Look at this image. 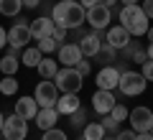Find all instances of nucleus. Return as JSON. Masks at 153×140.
Masks as SVG:
<instances>
[{"label": "nucleus", "instance_id": "412c9836", "mask_svg": "<svg viewBox=\"0 0 153 140\" xmlns=\"http://www.w3.org/2000/svg\"><path fill=\"white\" fill-rule=\"evenodd\" d=\"M102 138H105L102 122H87L82 127V140H102Z\"/></svg>", "mask_w": 153, "mask_h": 140}, {"label": "nucleus", "instance_id": "f3484780", "mask_svg": "<svg viewBox=\"0 0 153 140\" xmlns=\"http://www.w3.org/2000/svg\"><path fill=\"white\" fill-rule=\"evenodd\" d=\"M28 26H31V36L36 38H46V36H51V31H54V18H36V21L33 23H28Z\"/></svg>", "mask_w": 153, "mask_h": 140}, {"label": "nucleus", "instance_id": "ea45409f", "mask_svg": "<svg viewBox=\"0 0 153 140\" xmlns=\"http://www.w3.org/2000/svg\"><path fill=\"white\" fill-rule=\"evenodd\" d=\"M41 5V0H23V8H36Z\"/></svg>", "mask_w": 153, "mask_h": 140}, {"label": "nucleus", "instance_id": "a211bd4d", "mask_svg": "<svg viewBox=\"0 0 153 140\" xmlns=\"http://www.w3.org/2000/svg\"><path fill=\"white\" fill-rule=\"evenodd\" d=\"M79 107H82V104H79V97H76V94H69V92H64V94L56 99L59 115H71V112H76Z\"/></svg>", "mask_w": 153, "mask_h": 140}, {"label": "nucleus", "instance_id": "aec40b11", "mask_svg": "<svg viewBox=\"0 0 153 140\" xmlns=\"http://www.w3.org/2000/svg\"><path fill=\"white\" fill-rule=\"evenodd\" d=\"M18 66H21V56H13V54H5L0 59V71L5 76H16Z\"/></svg>", "mask_w": 153, "mask_h": 140}, {"label": "nucleus", "instance_id": "2f4dec72", "mask_svg": "<svg viewBox=\"0 0 153 140\" xmlns=\"http://www.w3.org/2000/svg\"><path fill=\"white\" fill-rule=\"evenodd\" d=\"M140 66H143V69H140V74L146 76V81H153V61L148 59L146 64H140Z\"/></svg>", "mask_w": 153, "mask_h": 140}, {"label": "nucleus", "instance_id": "cd10ccee", "mask_svg": "<svg viewBox=\"0 0 153 140\" xmlns=\"http://www.w3.org/2000/svg\"><path fill=\"white\" fill-rule=\"evenodd\" d=\"M41 140H66V133L59 127H51V130H44V138Z\"/></svg>", "mask_w": 153, "mask_h": 140}, {"label": "nucleus", "instance_id": "c85d7f7f", "mask_svg": "<svg viewBox=\"0 0 153 140\" xmlns=\"http://www.w3.org/2000/svg\"><path fill=\"white\" fill-rule=\"evenodd\" d=\"M100 122H102L105 133H115V130H117V120H115L112 115H102V120H100Z\"/></svg>", "mask_w": 153, "mask_h": 140}, {"label": "nucleus", "instance_id": "7ed1b4c3", "mask_svg": "<svg viewBox=\"0 0 153 140\" xmlns=\"http://www.w3.org/2000/svg\"><path fill=\"white\" fill-rule=\"evenodd\" d=\"M82 79H84V76L79 74V71L74 69V66H64V69H59V71H56L54 84H56V89H59V92L79 94V89H82V84H84Z\"/></svg>", "mask_w": 153, "mask_h": 140}, {"label": "nucleus", "instance_id": "de8ad7c7", "mask_svg": "<svg viewBox=\"0 0 153 140\" xmlns=\"http://www.w3.org/2000/svg\"><path fill=\"white\" fill-rule=\"evenodd\" d=\"M102 140H117V138H102Z\"/></svg>", "mask_w": 153, "mask_h": 140}, {"label": "nucleus", "instance_id": "f257e3e1", "mask_svg": "<svg viewBox=\"0 0 153 140\" xmlns=\"http://www.w3.org/2000/svg\"><path fill=\"white\" fill-rule=\"evenodd\" d=\"M54 23L61 28H66V31H71V28H79L84 21H87V10L82 8V3L79 0H59L54 5Z\"/></svg>", "mask_w": 153, "mask_h": 140}, {"label": "nucleus", "instance_id": "473e14b6", "mask_svg": "<svg viewBox=\"0 0 153 140\" xmlns=\"http://www.w3.org/2000/svg\"><path fill=\"white\" fill-rule=\"evenodd\" d=\"M51 36H54L56 38V41H64V38H66V28H61V26H56V23H54V31H51Z\"/></svg>", "mask_w": 153, "mask_h": 140}, {"label": "nucleus", "instance_id": "39448f33", "mask_svg": "<svg viewBox=\"0 0 153 140\" xmlns=\"http://www.w3.org/2000/svg\"><path fill=\"white\" fill-rule=\"evenodd\" d=\"M26 135H28V120H23L16 112L5 117V122H3V138L5 140H26Z\"/></svg>", "mask_w": 153, "mask_h": 140}, {"label": "nucleus", "instance_id": "7c9ffc66", "mask_svg": "<svg viewBox=\"0 0 153 140\" xmlns=\"http://www.w3.org/2000/svg\"><path fill=\"white\" fill-rule=\"evenodd\" d=\"M135 51H138V43H135V41H130L125 49H120V54H123V59L128 61V59H133V54H135Z\"/></svg>", "mask_w": 153, "mask_h": 140}, {"label": "nucleus", "instance_id": "4c0bfd02", "mask_svg": "<svg viewBox=\"0 0 153 140\" xmlns=\"http://www.w3.org/2000/svg\"><path fill=\"white\" fill-rule=\"evenodd\" d=\"M79 3H82V8H84V10H89V8L100 5V0H79Z\"/></svg>", "mask_w": 153, "mask_h": 140}, {"label": "nucleus", "instance_id": "bb28decb", "mask_svg": "<svg viewBox=\"0 0 153 140\" xmlns=\"http://www.w3.org/2000/svg\"><path fill=\"white\" fill-rule=\"evenodd\" d=\"M69 125H71V127H84V125H87V112H84V110L82 107H79V110H76V112H71L69 115Z\"/></svg>", "mask_w": 153, "mask_h": 140}, {"label": "nucleus", "instance_id": "c9c22d12", "mask_svg": "<svg viewBox=\"0 0 153 140\" xmlns=\"http://www.w3.org/2000/svg\"><path fill=\"white\" fill-rule=\"evenodd\" d=\"M143 13L148 16V21H153V0H143Z\"/></svg>", "mask_w": 153, "mask_h": 140}, {"label": "nucleus", "instance_id": "4468645a", "mask_svg": "<svg viewBox=\"0 0 153 140\" xmlns=\"http://www.w3.org/2000/svg\"><path fill=\"white\" fill-rule=\"evenodd\" d=\"M38 102H36V97H21L16 102V115H21L23 120H36V115H38Z\"/></svg>", "mask_w": 153, "mask_h": 140}, {"label": "nucleus", "instance_id": "49530a36", "mask_svg": "<svg viewBox=\"0 0 153 140\" xmlns=\"http://www.w3.org/2000/svg\"><path fill=\"white\" fill-rule=\"evenodd\" d=\"M3 122H5V117H3V112H0V133H3Z\"/></svg>", "mask_w": 153, "mask_h": 140}, {"label": "nucleus", "instance_id": "5701e85b", "mask_svg": "<svg viewBox=\"0 0 153 140\" xmlns=\"http://www.w3.org/2000/svg\"><path fill=\"white\" fill-rule=\"evenodd\" d=\"M23 10V0H0V13L8 18H16Z\"/></svg>", "mask_w": 153, "mask_h": 140}, {"label": "nucleus", "instance_id": "ddd939ff", "mask_svg": "<svg viewBox=\"0 0 153 140\" xmlns=\"http://www.w3.org/2000/svg\"><path fill=\"white\" fill-rule=\"evenodd\" d=\"M100 46H102L100 31L84 33V36H82V41H79V49H82V54H84V56H89V59H94V54L100 51Z\"/></svg>", "mask_w": 153, "mask_h": 140}, {"label": "nucleus", "instance_id": "f03ea898", "mask_svg": "<svg viewBox=\"0 0 153 140\" xmlns=\"http://www.w3.org/2000/svg\"><path fill=\"white\" fill-rule=\"evenodd\" d=\"M120 26L125 28L130 36H146L148 33V16L143 13V8L138 5H123V10H120Z\"/></svg>", "mask_w": 153, "mask_h": 140}, {"label": "nucleus", "instance_id": "b1692460", "mask_svg": "<svg viewBox=\"0 0 153 140\" xmlns=\"http://www.w3.org/2000/svg\"><path fill=\"white\" fill-rule=\"evenodd\" d=\"M41 59H44V54L38 51V46L36 49H23V54H21V64H26V66H38Z\"/></svg>", "mask_w": 153, "mask_h": 140}, {"label": "nucleus", "instance_id": "6e6552de", "mask_svg": "<svg viewBox=\"0 0 153 140\" xmlns=\"http://www.w3.org/2000/svg\"><path fill=\"white\" fill-rule=\"evenodd\" d=\"M110 21H112V13H110V8L102 5V3L87 10V23L94 28V31H105V28L110 26Z\"/></svg>", "mask_w": 153, "mask_h": 140}, {"label": "nucleus", "instance_id": "6ab92c4d", "mask_svg": "<svg viewBox=\"0 0 153 140\" xmlns=\"http://www.w3.org/2000/svg\"><path fill=\"white\" fill-rule=\"evenodd\" d=\"M94 59H97L100 64H105V66H112V61H117V49H112L107 41H102V46H100V51L94 54Z\"/></svg>", "mask_w": 153, "mask_h": 140}, {"label": "nucleus", "instance_id": "c03bdc74", "mask_svg": "<svg viewBox=\"0 0 153 140\" xmlns=\"http://www.w3.org/2000/svg\"><path fill=\"white\" fill-rule=\"evenodd\" d=\"M120 3H123V5H135L138 0H120Z\"/></svg>", "mask_w": 153, "mask_h": 140}, {"label": "nucleus", "instance_id": "58836bf2", "mask_svg": "<svg viewBox=\"0 0 153 140\" xmlns=\"http://www.w3.org/2000/svg\"><path fill=\"white\" fill-rule=\"evenodd\" d=\"M5 43H8V31H5L3 26H0V49H3Z\"/></svg>", "mask_w": 153, "mask_h": 140}, {"label": "nucleus", "instance_id": "9d476101", "mask_svg": "<svg viewBox=\"0 0 153 140\" xmlns=\"http://www.w3.org/2000/svg\"><path fill=\"white\" fill-rule=\"evenodd\" d=\"M82 59H84V54H82V49H79V43H61L59 46V64L76 66Z\"/></svg>", "mask_w": 153, "mask_h": 140}, {"label": "nucleus", "instance_id": "dca6fc26", "mask_svg": "<svg viewBox=\"0 0 153 140\" xmlns=\"http://www.w3.org/2000/svg\"><path fill=\"white\" fill-rule=\"evenodd\" d=\"M56 122H59V110L56 107H41L36 115V125L41 130H51L56 127Z\"/></svg>", "mask_w": 153, "mask_h": 140}, {"label": "nucleus", "instance_id": "2eb2a0df", "mask_svg": "<svg viewBox=\"0 0 153 140\" xmlns=\"http://www.w3.org/2000/svg\"><path fill=\"white\" fill-rule=\"evenodd\" d=\"M105 41H107L112 49L120 51V49H125L128 43H130V33H128L123 26H115V28H107V38H105Z\"/></svg>", "mask_w": 153, "mask_h": 140}, {"label": "nucleus", "instance_id": "20e7f679", "mask_svg": "<svg viewBox=\"0 0 153 140\" xmlns=\"http://www.w3.org/2000/svg\"><path fill=\"white\" fill-rule=\"evenodd\" d=\"M148 87L146 76L138 74V71H123L120 74V81H117V89L123 92V94H128V97H135V94H143Z\"/></svg>", "mask_w": 153, "mask_h": 140}, {"label": "nucleus", "instance_id": "393cba45", "mask_svg": "<svg viewBox=\"0 0 153 140\" xmlns=\"http://www.w3.org/2000/svg\"><path fill=\"white\" fill-rule=\"evenodd\" d=\"M38 51L41 54H51V51H56V46H59V41H56L54 36H46V38H38Z\"/></svg>", "mask_w": 153, "mask_h": 140}, {"label": "nucleus", "instance_id": "c756f323", "mask_svg": "<svg viewBox=\"0 0 153 140\" xmlns=\"http://www.w3.org/2000/svg\"><path fill=\"white\" fill-rule=\"evenodd\" d=\"M110 115H112V117L117 120V122H123V120H128V115H130V112H128V110L123 107V104H115V107L110 110Z\"/></svg>", "mask_w": 153, "mask_h": 140}, {"label": "nucleus", "instance_id": "a19ab883", "mask_svg": "<svg viewBox=\"0 0 153 140\" xmlns=\"http://www.w3.org/2000/svg\"><path fill=\"white\" fill-rule=\"evenodd\" d=\"M135 140H153V133H138Z\"/></svg>", "mask_w": 153, "mask_h": 140}, {"label": "nucleus", "instance_id": "4be33fe9", "mask_svg": "<svg viewBox=\"0 0 153 140\" xmlns=\"http://www.w3.org/2000/svg\"><path fill=\"white\" fill-rule=\"evenodd\" d=\"M36 69H38V74L44 76V79H54L56 71H59V61L56 59H41V64H38Z\"/></svg>", "mask_w": 153, "mask_h": 140}, {"label": "nucleus", "instance_id": "423d86ee", "mask_svg": "<svg viewBox=\"0 0 153 140\" xmlns=\"http://www.w3.org/2000/svg\"><path fill=\"white\" fill-rule=\"evenodd\" d=\"M36 102L38 107H56V99H59V89H56L54 81L44 79V81H38L36 84Z\"/></svg>", "mask_w": 153, "mask_h": 140}, {"label": "nucleus", "instance_id": "0eeeda50", "mask_svg": "<svg viewBox=\"0 0 153 140\" xmlns=\"http://www.w3.org/2000/svg\"><path fill=\"white\" fill-rule=\"evenodd\" d=\"M128 120H130V127L135 130V133H151V127H153V112H151L148 107H135V110H130Z\"/></svg>", "mask_w": 153, "mask_h": 140}, {"label": "nucleus", "instance_id": "79ce46f5", "mask_svg": "<svg viewBox=\"0 0 153 140\" xmlns=\"http://www.w3.org/2000/svg\"><path fill=\"white\" fill-rule=\"evenodd\" d=\"M102 5H107V8H112V5H117V0H100Z\"/></svg>", "mask_w": 153, "mask_h": 140}, {"label": "nucleus", "instance_id": "f704fd0d", "mask_svg": "<svg viewBox=\"0 0 153 140\" xmlns=\"http://www.w3.org/2000/svg\"><path fill=\"white\" fill-rule=\"evenodd\" d=\"M130 61H138V64H146V61H148V51L138 49L135 54H133V59H130Z\"/></svg>", "mask_w": 153, "mask_h": 140}, {"label": "nucleus", "instance_id": "a878e982", "mask_svg": "<svg viewBox=\"0 0 153 140\" xmlns=\"http://www.w3.org/2000/svg\"><path fill=\"white\" fill-rule=\"evenodd\" d=\"M0 92H3L5 97L16 94V92H18V81H16V76H5V79L0 81Z\"/></svg>", "mask_w": 153, "mask_h": 140}, {"label": "nucleus", "instance_id": "9b49d317", "mask_svg": "<svg viewBox=\"0 0 153 140\" xmlns=\"http://www.w3.org/2000/svg\"><path fill=\"white\" fill-rule=\"evenodd\" d=\"M31 26L28 23H16V26L8 31V43H10L13 49H23L28 41H31Z\"/></svg>", "mask_w": 153, "mask_h": 140}, {"label": "nucleus", "instance_id": "37998d69", "mask_svg": "<svg viewBox=\"0 0 153 140\" xmlns=\"http://www.w3.org/2000/svg\"><path fill=\"white\" fill-rule=\"evenodd\" d=\"M146 51H148V59H151V61H153V43H151V46H148V49H146Z\"/></svg>", "mask_w": 153, "mask_h": 140}, {"label": "nucleus", "instance_id": "72a5a7b5", "mask_svg": "<svg viewBox=\"0 0 153 140\" xmlns=\"http://www.w3.org/2000/svg\"><path fill=\"white\" fill-rule=\"evenodd\" d=\"M74 69L79 71V74H82V76H87L89 71H92V66H89V61H84V59H82V61H79V64L74 66Z\"/></svg>", "mask_w": 153, "mask_h": 140}, {"label": "nucleus", "instance_id": "09e8293b", "mask_svg": "<svg viewBox=\"0 0 153 140\" xmlns=\"http://www.w3.org/2000/svg\"><path fill=\"white\" fill-rule=\"evenodd\" d=\"M151 133H153V127H151Z\"/></svg>", "mask_w": 153, "mask_h": 140}, {"label": "nucleus", "instance_id": "e433bc0d", "mask_svg": "<svg viewBox=\"0 0 153 140\" xmlns=\"http://www.w3.org/2000/svg\"><path fill=\"white\" fill-rule=\"evenodd\" d=\"M135 135H138V133L130 127V130H123V133H117V140H135Z\"/></svg>", "mask_w": 153, "mask_h": 140}, {"label": "nucleus", "instance_id": "1a4fd4ad", "mask_svg": "<svg viewBox=\"0 0 153 140\" xmlns=\"http://www.w3.org/2000/svg\"><path fill=\"white\" fill-rule=\"evenodd\" d=\"M117 104V99H115V94L110 89H97L92 94V107L97 115H110V110Z\"/></svg>", "mask_w": 153, "mask_h": 140}, {"label": "nucleus", "instance_id": "a18cd8bd", "mask_svg": "<svg viewBox=\"0 0 153 140\" xmlns=\"http://www.w3.org/2000/svg\"><path fill=\"white\" fill-rule=\"evenodd\" d=\"M146 36H148V41L153 43V28H148V33H146Z\"/></svg>", "mask_w": 153, "mask_h": 140}, {"label": "nucleus", "instance_id": "f8f14e48", "mask_svg": "<svg viewBox=\"0 0 153 140\" xmlns=\"http://www.w3.org/2000/svg\"><path fill=\"white\" fill-rule=\"evenodd\" d=\"M120 81V71L115 69V66H102L97 74V89H110L112 92Z\"/></svg>", "mask_w": 153, "mask_h": 140}]
</instances>
